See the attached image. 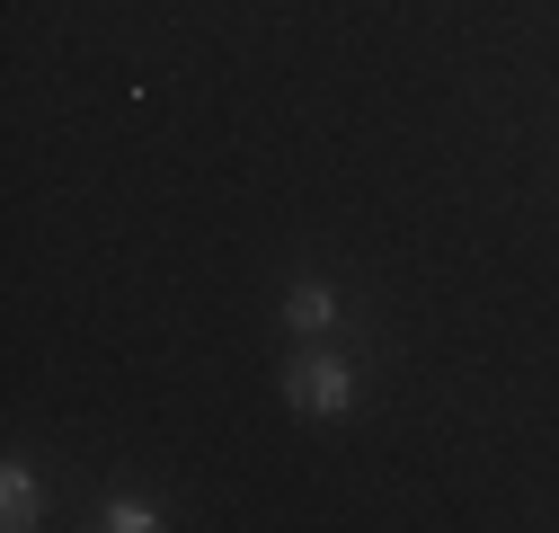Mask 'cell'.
Here are the masks:
<instances>
[{"instance_id": "cell-1", "label": "cell", "mask_w": 559, "mask_h": 533, "mask_svg": "<svg viewBox=\"0 0 559 533\" xmlns=\"http://www.w3.org/2000/svg\"><path fill=\"white\" fill-rule=\"evenodd\" d=\"M285 391H294V410H311V418H337L346 400H356V374H346L337 356H302V365L285 374Z\"/></svg>"}, {"instance_id": "cell-2", "label": "cell", "mask_w": 559, "mask_h": 533, "mask_svg": "<svg viewBox=\"0 0 559 533\" xmlns=\"http://www.w3.org/2000/svg\"><path fill=\"white\" fill-rule=\"evenodd\" d=\"M0 524H10V533L36 524V481H27V462H10V472H0Z\"/></svg>"}, {"instance_id": "cell-4", "label": "cell", "mask_w": 559, "mask_h": 533, "mask_svg": "<svg viewBox=\"0 0 559 533\" xmlns=\"http://www.w3.org/2000/svg\"><path fill=\"white\" fill-rule=\"evenodd\" d=\"M98 524H107V533H152V524H160V516H152V507H143V498H116V507H107V516H98Z\"/></svg>"}, {"instance_id": "cell-3", "label": "cell", "mask_w": 559, "mask_h": 533, "mask_svg": "<svg viewBox=\"0 0 559 533\" xmlns=\"http://www.w3.org/2000/svg\"><path fill=\"white\" fill-rule=\"evenodd\" d=\"M285 320H294V329H329V320H337V294H329L320 276H302V285L285 294Z\"/></svg>"}]
</instances>
